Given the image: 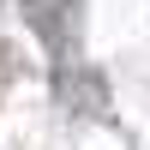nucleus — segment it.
Listing matches in <instances>:
<instances>
[{
	"mask_svg": "<svg viewBox=\"0 0 150 150\" xmlns=\"http://www.w3.org/2000/svg\"><path fill=\"white\" fill-rule=\"evenodd\" d=\"M48 6H54V0H30V18L42 24V30H48Z\"/></svg>",
	"mask_w": 150,
	"mask_h": 150,
	"instance_id": "1",
	"label": "nucleus"
}]
</instances>
